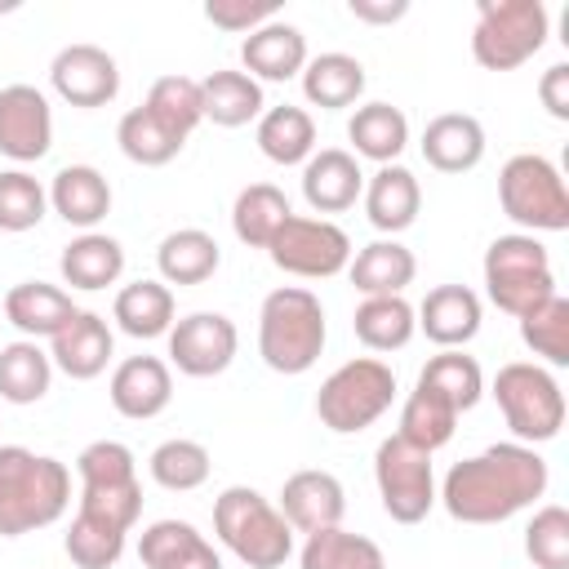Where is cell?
<instances>
[{
  "label": "cell",
  "instance_id": "1",
  "mask_svg": "<svg viewBox=\"0 0 569 569\" xmlns=\"http://www.w3.org/2000/svg\"><path fill=\"white\" fill-rule=\"evenodd\" d=\"M542 489H547V462L529 445L507 440V445H489L476 458L453 462L440 485V502L462 525H498L525 511L533 498H542Z\"/></svg>",
  "mask_w": 569,
  "mask_h": 569
},
{
  "label": "cell",
  "instance_id": "2",
  "mask_svg": "<svg viewBox=\"0 0 569 569\" xmlns=\"http://www.w3.org/2000/svg\"><path fill=\"white\" fill-rule=\"evenodd\" d=\"M71 502V471L22 445H0V538L53 525Z\"/></svg>",
  "mask_w": 569,
  "mask_h": 569
},
{
  "label": "cell",
  "instance_id": "3",
  "mask_svg": "<svg viewBox=\"0 0 569 569\" xmlns=\"http://www.w3.org/2000/svg\"><path fill=\"white\" fill-rule=\"evenodd\" d=\"M325 351V307L311 289L284 284L262 298L258 311V356L276 373H307Z\"/></svg>",
  "mask_w": 569,
  "mask_h": 569
},
{
  "label": "cell",
  "instance_id": "4",
  "mask_svg": "<svg viewBox=\"0 0 569 569\" xmlns=\"http://www.w3.org/2000/svg\"><path fill=\"white\" fill-rule=\"evenodd\" d=\"M213 533L249 569H280L293 556L289 520L249 485H231L213 502Z\"/></svg>",
  "mask_w": 569,
  "mask_h": 569
},
{
  "label": "cell",
  "instance_id": "5",
  "mask_svg": "<svg viewBox=\"0 0 569 569\" xmlns=\"http://www.w3.org/2000/svg\"><path fill=\"white\" fill-rule=\"evenodd\" d=\"M391 396H396V373L373 360V356H360V360H347L338 365L320 391H316V413L329 431L338 436H356L365 431L369 422H378L387 409H391Z\"/></svg>",
  "mask_w": 569,
  "mask_h": 569
},
{
  "label": "cell",
  "instance_id": "6",
  "mask_svg": "<svg viewBox=\"0 0 569 569\" xmlns=\"http://www.w3.org/2000/svg\"><path fill=\"white\" fill-rule=\"evenodd\" d=\"M485 289L489 302L507 316H529L538 302L556 293V271L547 249L533 236H498L485 249Z\"/></svg>",
  "mask_w": 569,
  "mask_h": 569
},
{
  "label": "cell",
  "instance_id": "7",
  "mask_svg": "<svg viewBox=\"0 0 569 569\" xmlns=\"http://www.w3.org/2000/svg\"><path fill=\"white\" fill-rule=\"evenodd\" d=\"M547 44L542 0H480L471 53L485 71H516Z\"/></svg>",
  "mask_w": 569,
  "mask_h": 569
},
{
  "label": "cell",
  "instance_id": "8",
  "mask_svg": "<svg viewBox=\"0 0 569 569\" xmlns=\"http://www.w3.org/2000/svg\"><path fill=\"white\" fill-rule=\"evenodd\" d=\"M498 200L511 222L533 231H569V191L547 156H511L498 173Z\"/></svg>",
  "mask_w": 569,
  "mask_h": 569
},
{
  "label": "cell",
  "instance_id": "9",
  "mask_svg": "<svg viewBox=\"0 0 569 569\" xmlns=\"http://www.w3.org/2000/svg\"><path fill=\"white\" fill-rule=\"evenodd\" d=\"M493 400L520 445L556 440L565 427V391L542 365H529V360L502 365L493 378Z\"/></svg>",
  "mask_w": 569,
  "mask_h": 569
},
{
  "label": "cell",
  "instance_id": "10",
  "mask_svg": "<svg viewBox=\"0 0 569 569\" xmlns=\"http://www.w3.org/2000/svg\"><path fill=\"white\" fill-rule=\"evenodd\" d=\"M373 480H378V498L382 511L396 525H418L427 520V511L436 507V476H431V453L387 436L373 453Z\"/></svg>",
  "mask_w": 569,
  "mask_h": 569
},
{
  "label": "cell",
  "instance_id": "11",
  "mask_svg": "<svg viewBox=\"0 0 569 569\" xmlns=\"http://www.w3.org/2000/svg\"><path fill=\"white\" fill-rule=\"evenodd\" d=\"M271 262L289 276H302V280H329L338 276L347 262H351V240L338 222L329 218H302V213H289L284 227L271 236L267 244Z\"/></svg>",
  "mask_w": 569,
  "mask_h": 569
},
{
  "label": "cell",
  "instance_id": "12",
  "mask_svg": "<svg viewBox=\"0 0 569 569\" xmlns=\"http://www.w3.org/2000/svg\"><path fill=\"white\" fill-rule=\"evenodd\" d=\"M240 333L222 311H191L169 329V360L187 378H213L236 360Z\"/></svg>",
  "mask_w": 569,
  "mask_h": 569
},
{
  "label": "cell",
  "instance_id": "13",
  "mask_svg": "<svg viewBox=\"0 0 569 569\" xmlns=\"http://www.w3.org/2000/svg\"><path fill=\"white\" fill-rule=\"evenodd\" d=\"M53 93L71 107H107L120 93V67L98 44H67L49 67Z\"/></svg>",
  "mask_w": 569,
  "mask_h": 569
},
{
  "label": "cell",
  "instance_id": "14",
  "mask_svg": "<svg viewBox=\"0 0 569 569\" xmlns=\"http://www.w3.org/2000/svg\"><path fill=\"white\" fill-rule=\"evenodd\" d=\"M53 147V111L49 98L31 84L0 89V156L27 164Z\"/></svg>",
  "mask_w": 569,
  "mask_h": 569
},
{
  "label": "cell",
  "instance_id": "15",
  "mask_svg": "<svg viewBox=\"0 0 569 569\" xmlns=\"http://www.w3.org/2000/svg\"><path fill=\"white\" fill-rule=\"evenodd\" d=\"M342 511H347V493H342V480L333 471L307 467V471H293L280 489V516L298 533L333 529V525H342Z\"/></svg>",
  "mask_w": 569,
  "mask_h": 569
},
{
  "label": "cell",
  "instance_id": "16",
  "mask_svg": "<svg viewBox=\"0 0 569 569\" xmlns=\"http://www.w3.org/2000/svg\"><path fill=\"white\" fill-rule=\"evenodd\" d=\"M173 400V378H169V365L160 356H129L116 365L111 373V405L116 413L133 418V422H147L156 413H164Z\"/></svg>",
  "mask_w": 569,
  "mask_h": 569
},
{
  "label": "cell",
  "instance_id": "17",
  "mask_svg": "<svg viewBox=\"0 0 569 569\" xmlns=\"http://www.w3.org/2000/svg\"><path fill=\"white\" fill-rule=\"evenodd\" d=\"M302 196L316 213H342L365 196V173L356 164L351 151L342 147H325L311 151L302 164Z\"/></svg>",
  "mask_w": 569,
  "mask_h": 569
},
{
  "label": "cell",
  "instance_id": "18",
  "mask_svg": "<svg viewBox=\"0 0 569 569\" xmlns=\"http://www.w3.org/2000/svg\"><path fill=\"white\" fill-rule=\"evenodd\" d=\"M111 351H116V338H111L107 320H102L98 311H76V316L53 333L49 360H53L67 378L89 382V378H98V373L107 369Z\"/></svg>",
  "mask_w": 569,
  "mask_h": 569
},
{
  "label": "cell",
  "instance_id": "19",
  "mask_svg": "<svg viewBox=\"0 0 569 569\" xmlns=\"http://www.w3.org/2000/svg\"><path fill=\"white\" fill-rule=\"evenodd\" d=\"M413 320L436 347L458 351L462 342H471L480 333V298L467 284H436L422 298V307L413 311Z\"/></svg>",
  "mask_w": 569,
  "mask_h": 569
},
{
  "label": "cell",
  "instance_id": "20",
  "mask_svg": "<svg viewBox=\"0 0 569 569\" xmlns=\"http://www.w3.org/2000/svg\"><path fill=\"white\" fill-rule=\"evenodd\" d=\"M138 556L147 569H222L213 542L187 520H156L142 529Z\"/></svg>",
  "mask_w": 569,
  "mask_h": 569
},
{
  "label": "cell",
  "instance_id": "21",
  "mask_svg": "<svg viewBox=\"0 0 569 569\" xmlns=\"http://www.w3.org/2000/svg\"><path fill=\"white\" fill-rule=\"evenodd\" d=\"M240 62H244V76H253V80H293L307 67V36L298 27L271 18L267 27L244 36Z\"/></svg>",
  "mask_w": 569,
  "mask_h": 569
},
{
  "label": "cell",
  "instance_id": "22",
  "mask_svg": "<svg viewBox=\"0 0 569 569\" xmlns=\"http://www.w3.org/2000/svg\"><path fill=\"white\" fill-rule=\"evenodd\" d=\"M422 160L440 173H467L485 160V129L467 111H445L422 129Z\"/></svg>",
  "mask_w": 569,
  "mask_h": 569
},
{
  "label": "cell",
  "instance_id": "23",
  "mask_svg": "<svg viewBox=\"0 0 569 569\" xmlns=\"http://www.w3.org/2000/svg\"><path fill=\"white\" fill-rule=\"evenodd\" d=\"M49 204H53L58 218H67L71 227L89 231L111 213V182L93 164H67V169L53 173Z\"/></svg>",
  "mask_w": 569,
  "mask_h": 569
},
{
  "label": "cell",
  "instance_id": "24",
  "mask_svg": "<svg viewBox=\"0 0 569 569\" xmlns=\"http://www.w3.org/2000/svg\"><path fill=\"white\" fill-rule=\"evenodd\" d=\"M418 209H422V187L405 164H382L365 182V213H369V222L378 231L396 236V231L413 227Z\"/></svg>",
  "mask_w": 569,
  "mask_h": 569
},
{
  "label": "cell",
  "instance_id": "25",
  "mask_svg": "<svg viewBox=\"0 0 569 569\" xmlns=\"http://www.w3.org/2000/svg\"><path fill=\"white\" fill-rule=\"evenodd\" d=\"M80 307L71 302V293H62L58 284L44 280H22L4 293V320L13 329H22L27 338H53Z\"/></svg>",
  "mask_w": 569,
  "mask_h": 569
},
{
  "label": "cell",
  "instance_id": "26",
  "mask_svg": "<svg viewBox=\"0 0 569 569\" xmlns=\"http://www.w3.org/2000/svg\"><path fill=\"white\" fill-rule=\"evenodd\" d=\"M222 262V249L209 231L200 227H182V231H169L156 249V267L164 276V284H204Z\"/></svg>",
  "mask_w": 569,
  "mask_h": 569
},
{
  "label": "cell",
  "instance_id": "27",
  "mask_svg": "<svg viewBox=\"0 0 569 569\" xmlns=\"http://www.w3.org/2000/svg\"><path fill=\"white\" fill-rule=\"evenodd\" d=\"M262 84L244 71H213L200 80V111L204 120L222 124V129H240L253 116H262Z\"/></svg>",
  "mask_w": 569,
  "mask_h": 569
},
{
  "label": "cell",
  "instance_id": "28",
  "mask_svg": "<svg viewBox=\"0 0 569 569\" xmlns=\"http://www.w3.org/2000/svg\"><path fill=\"white\" fill-rule=\"evenodd\" d=\"M58 267L71 289H107L124 271V249H120V240H111L102 231H84L62 249Z\"/></svg>",
  "mask_w": 569,
  "mask_h": 569
},
{
  "label": "cell",
  "instance_id": "29",
  "mask_svg": "<svg viewBox=\"0 0 569 569\" xmlns=\"http://www.w3.org/2000/svg\"><path fill=\"white\" fill-rule=\"evenodd\" d=\"M347 271L365 298H391L413 280L418 262L400 240H373L356 253V262H347Z\"/></svg>",
  "mask_w": 569,
  "mask_h": 569
},
{
  "label": "cell",
  "instance_id": "30",
  "mask_svg": "<svg viewBox=\"0 0 569 569\" xmlns=\"http://www.w3.org/2000/svg\"><path fill=\"white\" fill-rule=\"evenodd\" d=\"M111 316L129 338H160L173 329V289L164 280H133L116 293Z\"/></svg>",
  "mask_w": 569,
  "mask_h": 569
},
{
  "label": "cell",
  "instance_id": "31",
  "mask_svg": "<svg viewBox=\"0 0 569 569\" xmlns=\"http://www.w3.org/2000/svg\"><path fill=\"white\" fill-rule=\"evenodd\" d=\"M302 93L307 102L325 107V111H342L365 93V67L351 53H320L307 58L302 67Z\"/></svg>",
  "mask_w": 569,
  "mask_h": 569
},
{
  "label": "cell",
  "instance_id": "32",
  "mask_svg": "<svg viewBox=\"0 0 569 569\" xmlns=\"http://www.w3.org/2000/svg\"><path fill=\"white\" fill-rule=\"evenodd\" d=\"M347 138H351L356 156L391 164L405 151V142H409V120L391 102H365V107H356V116L347 124Z\"/></svg>",
  "mask_w": 569,
  "mask_h": 569
},
{
  "label": "cell",
  "instance_id": "33",
  "mask_svg": "<svg viewBox=\"0 0 569 569\" xmlns=\"http://www.w3.org/2000/svg\"><path fill=\"white\" fill-rule=\"evenodd\" d=\"M298 569H387V556L373 538L333 525V529L307 533Z\"/></svg>",
  "mask_w": 569,
  "mask_h": 569
},
{
  "label": "cell",
  "instance_id": "34",
  "mask_svg": "<svg viewBox=\"0 0 569 569\" xmlns=\"http://www.w3.org/2000/svg\"><path fill=\"white\" fill-rule=\"evenodd\" d=\"M258 147L276 164H307L316 147V120L302 107H271L258 116Z\"/></svg>",
  "mask_w": 569,
  "mask_h": 569
},
{
  "label": "cell",
  "instance_id": "35",
  "mask_svg": "<svg viewBox=\"0 0 569 569\" xmlns=\"http://www.w3.org/2000/svg\"><path fill=\"white\" fill-rule=\"evenodd\" d=\"M289 213H293V209H289V200H284L280 187H271V182H249V187L236 196V204H231V227H236V236H240L249 249H267L271 236L284 227Z\"/></svg>",
  "mask_w": 569,
  "mask_h": 569
},
{
  "label": "cell",
  "instance_id": "36",
  "mask_svg": "<svg viewBox=\"0 0 569 569\" xmlns=\"http://www.w3.org/2000/svg\"><path fill=\"white\" fill-rule=\"evenodd\" d=\"M351 329L369 351H400L413 338L418 320H413V307L400 293H391V298H365L351 316Z\"/></svg>",
  "mask_w": 569,
  "mask_h": 569
},
{
  "label": "cell",
  "instance_id": "37",
  "mask_svg": "<svg viewBox=\"0 0 569 569\" xmlns=\"http://www.w3.org/2000/svg\"><path fill=\"white\" fill-rule=\"evenodd\" d=\"M53 382V360L31 342H9L0 347V400L9 405H36Z\"/></svg>",
  "mask_w": 569,
  "mask_h": 569
},
{
  "label": "cell",
  "instance_id": "38",
  "mask_svg": "<svg viewBox=\"0 0 569 569\" xmlns=\"http://www.w3.org/2000/svg\"><path fill=\"white\" fill-rule=\"evenodd\" d=\"M116 142H120V151L133 160V164H142V169H160V164H169L178 151H182V133H173L169 124H160L147 107H133V111H124L120 116V124H116Z\"/></svg>",
  "mask_w": 569,
  "mask_h": 569
},
{
  "label": "cell",
  "instance_id": "39",
  "mask_svg": "<svg viewBox=\"0 0 569 569\" xmlns=\"http://www.w3.org/2000/svg\"><path fill=\"white\" fill-rule=\"evenodd\" d=\"M418 387L431 391V396H440L453 413H462V409H471V405L485 396V373H480V365H476L471 356H462V351H440V356H431L427 369L418 373Z\"/></svg>",
  "mask_w": 569,
  "mask_h": 569
},
{
  "label": "cell",
  "instance_id": "40",
  "mask_svg": "<svg viewBox=\"0 0 569 569\" xmlns=\"http://www.w3.org/2000/svg\"><path fill=\"white\" fill-rule=\"evenodd\" d=\"M453 427H458V413L440 396L413 387V396L400 409V431L396 436L409 440V445H418V449H427V453H436V449H445L453 440Z\"/></svg>",
  "mask_w": 569,
  "mask_h": 569
},
{
  "label": "cell",
  "instance_id": "41",
  "mask_svg": "<svg viewBox=\"0 0 569 569\" xmlns=\"http://www.w3.org/2000/svg\"><path fill=\"white\" fill-rule=\"evenodd\" d=\"M520 338H525V347L533 356H542L547 365L565 369L569 365V298L551 293L529 316H520Z\"/></svg>",
  "mask_w": 569,
  "mask_h": 569
},
{
  "label": "cell",
  "instance_id": "42",
  "mask_svg": "<svg viewBox=\"0 0 569 569\" xmlns=\"http://www.w3.org/2000/svg\"><path fill=\"white\" fill-rule=\"evenodd\" d=\"M151 480L160 485V489H173V493H191V489H200L204 480H209V449L200 445V440H164V445H156V453H151Z\"/></svg>",
  "mask_w": 569,
  "mask_h": 569
},
{
  "label": "cell",
  "instance_id": "43",
  "mask_svg": "<svg viewBox=\"0 0 569 569\" xmlns=\"http://www.w3.org/2000/svg\"><path fill=\"white\" fill-rule=\"evenodd\" d=\"M160 124H169L173 133H191L204 111H200V80L191 76H160L151 89H147V102H142Z\"/></svg>",
  "mask_w": 569,
  "mask_h": 569
},
{
  "label": "cell",
  "instance_id": "44",
  "mask_svg": "<svg viewBox=\"0 0 569 569\" xmlns=\"http://www.w3.org/2000/svg\"><path fill=\"white\" fill-rule=\"evenodd\" d=\"M80 516L102 520V525L129 533L133 520L142 516V485H138V480H120V485H80Z\"/></svg>",
  "mask_w": 569,
  "mask_h": 569
},
{
  "label": "cell",
  "instance_id": "45",
  "mask_svg": "<svg viewBox=\"0 0 569 569\" xmlns=\"http://www.w3.org/2000/svg\"><path fill=\"white\" fill-rule=\"evenodd\" d=\"M62 547H67V556H71L76 569H111V565L124 556V533L76 511V520H71Z\"/></svg>",
  "mask_w": 569,
  "mask_h": 569
},
{
  "label": "cell",
  "instance_id": "46",
  "mask_svg": "<svg viewBox=\"0 0 569 569\" xmlns=\"http://www.w3.org/2000/svg\"><path fill=\"white\" fill-rule=\"evenodd\" d=\"M44 204H49V191L27 169H4L0 173V231H31V227H40Z\"/></svg>",
  "mask_w": 569,
  "mask_h": 569
},
{
  "label": "cell",
  "instance_id": "47",
  "mask_svg": "<svg viewBox=\"0 0 569 569\" xmlns=\"http://www.w3.org/2000/svg\"><path fill=\"white\" fill-rule=\"evenodd\" d=\"M525 551L533 569H569V511L565 507L533 511L525 529Z\"/></svg>",
  "mask_w": 569,
  "mask_h": 569
},
{
  "label": "cell",
  "instance_id": "48",
  "mask_svg": "<svg viewBox=\"0 0 569 569\" xmlns=\"http://www.w3.org/2000/svg\"><path fill=\"white\" fill-rule=\"evenodd\" d=\"M76 471H80V485H120V480H138L133 449L120 445V440H93V445H84L80 458H76Z\"/></svg>",
  "mask_w": 569,
  "mask_h": 569
},
{
  "label": "cell",
  "instance_id": "49",
  "mask_svg": "<svg viewBox=\"0 0 569 569\" xmlns=\"http://www.w3.org/2000/svg\"><path fill=\"white\" fill-rule=\"evenodd\" d=\"M204 18L222 31H244L249 36V31H258L276 18V0H258V4H249V0H209Z\"/></svg>",
  "mask_w": 569,
  "mask_h": 569
},
{
  "label": "cell",
  "instance_id": "50",
  "mask_svg": "<svg viewBox=\"0 0 569 569\" xmlns=\"http://www.w3.org/2000/svg\"><path fill=\"white\" fill-rule=\"evenodd\" d=\"M538 98L556 120H569V62H556L538 80Z\"/></svg>",
  "mask_w": 569,
  "mask_h": 569
},
{
  "label": "cell",
  "instance_id": "51",
  "mask_svg": "<svg viewBox=\"0 0 569 569\" xmlns=\"http://www.w3.org/2000/svg\"><path fill=\"white\" fill-rule=\"evenodd\" d=\"M351 18L360 22H373V27H387V22H400L409 13V0H347Z\"/></svg>",
  "mask_w": 569,
  "mask_h": 569
}]
</instances>
